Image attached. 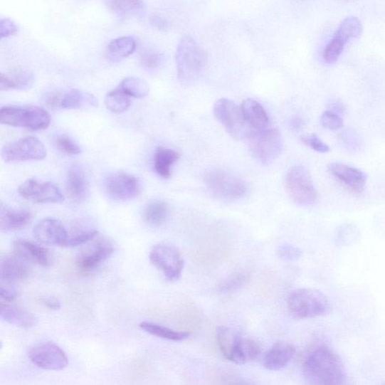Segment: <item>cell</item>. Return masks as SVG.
I'll use <instances>...</instances> for the list:
<instances>
[{
    "instance_id": "obj_1",
    "label": "cell",
    "mask_w": 385,
    "mask_h": 385,
    "mask_svg": "<svg viewBox=\"0 0 385 385\" xmlns=\"http://www.w3.org/2000/svg\"><path fill=\"white\" fill-rule=\"evenodd\" d=\"M305 382L317 385H337L347 381V369L340 358L326 345L315 348L302 364Z\"/></svg>"
},
{
    "instance_id": "obj_2",
    "label": "cell",
    "mask_w": 385,
    "mask_h": 385,
    "mask_svg": "<svg viewBox=\"0 0 385 385\" xmlns=\"http://www.w3.org/2000/svg\"><path fill=\"white\" fill-rule=\"evenodd\" d=\"M176 61L179 80L188 85L195 83L204 72L208 56L192 36L185 35L177 47Z\"/></svg>"
},
{
    "instance_id": "obj_3",
    "label": "cell",
    "mask_w": 385,
    "mask_h": 385,
    "mask_svg": "<svg viewBox=\"0 0 385 385\" xmlns=\"http://www.w3.org/2000/svg\"><path fill=\"white\" fill-rule=\"evenodd\" d=\"M289 314L296 320H307L326 315L330 308L327 297L322 291L300 288L291 292L287 301Z\"/></svg>"
},
{
    "instance_id": "obj_4",
    "label": "cell",
    "mask_w": 385,
    "mask_h": 385,
    "mask_svg": "<svg viewBox=\"0 0 385 385\" xmlns=\"http://www.w3.org/2000/svg\"><path fill=\"white\" fill-rule=\"evenodd\" d=\"M0 122L11 127L38 131L50 126L51 117L44 108L39 106L7 105L0 110Z\"/></svg>"
},
{
    "instance_id": "obj_5",
    "label": "cell",
    "mask_w": 385,
    "mask_h": 385,
    "mask_svg": "<svg viewBox=\"0 0 385 385\" xmlns=\"http://www.w3.org/2000/svg\"><path fill=\"white\" fill-rule=\"evenodd\" d=\"M214 114L218 122L234 140L241 141L251 135V127L241 108H238L233 101L227 98L218 100L214 105Z\"/></svg>"
},
{
    "instance_id": "obj_6",
    "label": "cell",
    "mask_w": 385,
    "mask_h": 385,
    "mask_svg": "<svg viewBox=\"0 0 385 385\" xmlns=\"http://www.w3.org/2000/svg\"><path fill=\"white\" fill-rule=\"evenodd\" d=\"M285 189L291 200L302 206L313 205L317 198L309 170L302 166L291 167L287 172Z\"/></svg>"
},
{
    "instance_id": "obj_7",
    "label": "cell",
    "mask_w": 385,
    "mask_h": 385,
    "mask_svg": "<svg viewBox=\"0 0 385 385\" xmlns=\"http://www.w3.org/2000/svg\"><path fill=\"white\" fill-rule=\"evenodd\" d=\"M206 183L212 194L221 201L238 200L247 191V185L241 178L221 169L209 172L206 176Z\"/></svg>"
},
{
    "instance_id": "obj_8",
    "label": "cell",
    "mask_w": 385,
    "mask_h": 385,
    "mask_svg": "<svg viewBox=\"0 0 385 385\" xmlns=\"http://www.w3.org/2000/svg\"><path fill=\"white\" fill-rule=\"evenodd\" d=\"M248 139L252 152L264 165L273 164L283 152V139L277 129L252 132Z\"/></svg>"
},
{
    "instance_id": "obj_9",
    "label": "cell",
    "mask_w": 385,
    "mask_h": 385,
    "mask_svg": "<svg viewBox=\"0 0 385 385\" xmlns=\"http://www.w3.org/2000/svg\"><path fill=\"white\" fill-rule=\"evenodd\" d=\"M149 260L160 270L167 280L176 282L182 275L184 261L177 247L170 243H161L150 251Z\"/></svg>"
},
{
    "instance_id": "obj_10",
    "label": "cell",
    "mask_w": 385,
    "mask_h": 385,
    "mask_svg": "<svg viewBox=\"0 0 385 385\" xmlns=\"http://www.w3.org/2000/svg\"><path fill=\"white\" fill-rule=\"evenodd\" d=\"M363 31L362 23L355 17L344 19L338 26L333 38L325 46L322 57L327 64L337 63L341 57L347 45L352 39L361 36Z\"/></svg>"
},
{
    "instance_id": "obj_11",
    "label": "cell",
    "mask_w": 385,
    "mask_h": 385,
    "mask_svg": "<svg viewBox=\"0 0 385 385\" xmlns=\"http://www.w3.org/2000/svg\"><path fill=\"white\" fill-rule=\"evenodd\" d=\"M47 150L43 142L37 137H28L7 143L2 149L6 163L43 160Z\"/></svg>"
},
{
    "instance_id": "obj_12",
    "label": "cell",
    "mask_w": 385,
    "mask_h": 385,
    "mask_svg": "<svg viewBox=\"0 0 385 385\" xmlns=\"http://www.w3.org/2000/svg\"><path fill=\"white\" fill-rule=\"evenodd\" d=\"M96 238L90 246L85 248L76 257V268L84 274L97 270L114 253V246L107 238H97L95 241Z\"/></svg>"
},
{
    "instance_id": "obj_13",
    "label": "cell",
    "mask_w": 385,
    "mask_h": 385,
    "mask_svg": "<svg viewBox=\"0 0 385 385\" xmlns=\"http://www.w3.org/2000/svg\"><path fill=\"white\" fill-rule=\"evenodd\" d=\"M28 357L33 364L46 370L58 371L69 364L68 355L53 342L35 344L30 349Z\"/></svg>"
},
{
    "instance_id": "obj_14",
    "label": "cell",
    "mask_w": 385,
    "mask_h": 385,
    "mask_svg": "<svg viewBox=\"0 0 385 385\" xmlns=\"http://www.w3.org/2000/svg\"><path fill=\"white\" fill-rule=\"evenodd\" d=\"M18 192L26 201L36 204H61L65 200L56 184L34 179L22 183Z\"/></svg>"
},
{
    "instance_id": "obj_15",
    "label": "cell",
    "mask_w": 385,
    "mask_h": 385,
    "mask_svg": "<svg viewBox=\"0 0 385 385\" xmlns=\"http://www.w3.org/2000/svg\"><path fill=\"white\" fill-rule=\"evenodd\" d=\"M105 191L113 201H128L140 194L142 187L137 177L120 172L106 180Z\"/></svg>"
},
{
    "instance_id": "obj_16",
    "label": "cell",
    "mask_w": 385,
    "mask_h": 385,
    "mask_svg": "<svg viewBox=\"0 0 385 385\" xmlns=\"http://www.w3.org/2000/svg\"><path fill=\"white\" fill-rule=\"evenodd\" d=\"M36 240L46 246L65 247L68 232L61 221L53 218H46L36 224L33 229Z\"/></svg>"
},
{
    "instance_id": "obj_17",
    "label": "cell",
    "mask_w": 385,
    "mask_h": 385,
    "mask_svg": "<svg viewBox=\"0 0 385 385\" xmlns=\"http://www.w3.org/2000/svg\"><path fill=\"white\" fill-rule=\"evenodd\" d=\"M328 170L352 192L362 194L365 190L366 176L360 169L347 164L332 163Z\"/></svg>"
},
{
    "instance_id": "obj_18",
    "label": "cell",
    "mask_w": 385,
    "mask_h": 385,
    "mask_svg": "<svg viewBox=\"0 0 385 385\" xmlns=\"http://www.w3.org/2000/svg\"><path fill=\"white\" fill-rule=\"evenodd\" d=\"M14 254L28 263H33L47 268L51 264L50 252L46 248L35 243L18 238L13 243Z\"/></svg>"
},
{
    "instance_id": "obj_19",
    "label": "cell",
    "mask_w": 385,
    "mask_h": 385,
    "mask_svg": "<svg viewBox=\"0 0 385 385\" xmlns=\"http://www.w3.org/2000/svg\"><path fill=\"white\" fill-rule=\"evenodd\" d=\"M296 354L293 344L287 342H277L265 354L263 366L270 371L280 370L286 366Z\"/></svg>"
},
{
    "instance_id": "obj_20",
    "label": "cell",
    "mask_w": 385,
    "mask_h": 385,
    "mask_svg": "<svg viewBox=\"0 0 385 385\" xmlns=\"http://www.w3.org/2000/svg\"><path fill=\"white\" fill-rule=\"evenodd\" d=\"M68 238L65 247H75L90 242L99 234L96 226L89 219H78L68 228Z\"/></svg>"
},
{
    "instance_id": "obj_21",
    "label": "cell",
    "mask_w": 385,
    "mask_h": 385,
    "mask_svg": "<svg viewBox=\"0 0 385 385\" xmlns=\"http://www.w3.org/2000/svg\"><path fill=\"white\" fill-rule=\"evenodd\" d=\"M28 262L16 254L4 258L0 265L2 281L8 283L24 280L30 275Z\"/></svg>"
},
{
    "instance_id": "obj_22",
    "label": "cell",
    "mask_w": 385,
    "mask_h": 385,
    "mask_svg": "<svg viewBox=\"0 0 385 385\" xmlns=\"http://www.w3.org/2000/svg\"><path fill=\"white\" fill-rule=\"evenodd\" d=\"M33 220L31 212L23 209H10L1 204L0 207V228L6 232L25 228Z\"/></svg>"
},
{
    "instance_id": "obj_23",
    "label": "cell",
    "mask_w": 385,
    "mask_h": 385,
    "mask_svg": "<svg viewBox=\"0 0 385 385\" xmlns=\"http://www.w3.org/2000/svg\"><path fill=\"white\" fill-rule=\"evenodd\" d=\"M35 83V77L32 72L26 70H15L0 75V90L6 91L16 90L26 91L31 89Z\"/></svg>"
},
{
    "instance_id": "obj_24",
    "label": "cell",
    "mask_w": 385,
    "mask_h": 385,
    "mask_svg": "<svg viewBox=\"0 0 385 385\" xmlns=\"http://www.w3.org/2000/svg\"><path fill=\"white\" fill-rule=\"evenodd\" d=\"M241 110L250 127L260 130L267 129L269 126V115L259 102L247 99L243 102Z\"/></svg>"
},
{
    "instance_id": "obj_25",
    "label": "cell",
    "mask_w": 385,
    "mask_h": 385,
    "mask_svg": "<svg viewBox=\"0 0 385 385\" xmlns=\"http://www.w3.org/2000/svg\"><path fill=\"white\" fill-rule=\"evenodd\" d=\"M0 316L4 322L21 328H31L37 324V318L31 312L4 301Z\"/></svg>"
},
{
    "instance_id": "obj_26",
    "label": "cell",
    "mask_w": 385,
    "mask_h": 385,
    "mask_svg": "<svg viewBox=\"0 0 385 385\" xmlns=\"http://www.w3.org/2000/svg\"><path fill=\"white\" fill-rule=\"evenodd\" d=\"M216 338L218 348L223 356L226 359L233 362L241 336L228 327L221 326L217 328Z\"/></svg>"
},
{
    "instance_id": "obj_27",
    "label": "cell",
    "mask_w": 385,
    "mask_h": 385,
    "mask_svg": "<svg viewBox=\"0 0 385 385\" xmlns=\"http://www.w3.org/2000/svg\"><path fill=\"white\" fill-rule=\"evenodd\" d=\"M68 189L73 200L77 203L85 201L88 192L86 175L81 167L73 166L68 172Z\"/></svg>"
},
{
    "instance_id": "obj_28",
    "label": "cell",
    "mask_w": 385,
    "mask_h": 385,
    "mask_svg": "<svg viewBox=\"0 0 385 385\" xmlns=\"http://www.w3.org/2000/svg\"><path fill=\"white\" fill-rule=\"evenodd\" d=\"M97 103V99L94 95L80 90L73 89L61 98L60 107L64 110H75L96 107Z\"/></svg>"
},
{
    "instance_id": "obj_29",
    "label": "cell",
    "mask_w": 385,
    "mask_h": 385,
    "mask_svg": "<svg viewBox=\"0 0 385 385\" xmlns=\"http://www.w3.org/2000/svg\"><path fill=\"white\" fill-rule=\"evenodd\" d=\"M137 48L134 38L124 36L114 39L106 48V57L112 62H120L130 56Z\"/></svg>"
},
{
    "instance_id": "obj_30",
    "label": "cell",
    "mask_w": 385,
    "mask_h": 385,
    "mask_svg": "<svg viewBox=\"0 0 385 385\" xmlns=\"http://www.w3.org/2000/svg\"><path fill=\"white\" fill-rule=\"evenodd\" d=\"M179 159L177 151L165 147H157L154 155V169L156 174L164 179L171 176V169Z\"/></svg>"
},
{
    "instance_id": "obj_31",
    "label": "cell",
    "mask_w": 385,
    "mask_h": 385,
    "mask_svg": "<svg viewBox=\"0 0 385 385\" xmlns=\"http://www.w3.org/2000/svg\"><path fill=\"white\" fill-rule=\"evenodd\" d=\"M139 327L146 333L170 341L181 342L187 339L191 335L189 332L176 331L150 322H143L139 325Z\"/></svg>"
},
{
    "instance_id": "obj_32",
    "label": "cell",
    "mask_w": 385,
    "mask_h": 385,
    "mask_svg": "<svg viewBox=\"0 0 385 385\" xmlns=\"http://www.w3.org/2000/svg\"><path fill=\"white\" fill-rule=\"evenodd\" d=\"M169 207L164 201H154L145 206L143 218L146 223L152 227H159L167 219Z\"/></svg>"
},
{
    "instance_id": "obj_33",
    "label": "cell",
    "mask_w": 385,
    "mask_h": 385,
    "mask_svg": "<svg viewBox=\"0 0 385 385\" xmlns=\"http://www.w3.org/2000/svg\"><path fill=\"white\" fill-rule=\"evenodd\" d=\"M120 88L130 97L142 99L149 95L150 87L143 79L137 77H127L123 79Z\"/></svg>"
},
{
    "instance_id": "obj_34",
    "label": "cell",
    "mask_w": 385,
    "mask_h": 385,
    "mask_svg": "<svg viewBox=\"0 0 385 385\" xmlns=\"http://www.w3.org/2000/svg\"><path fill=\"white\" fill-rule=\"evenodd\" d=\"M104 102L110 111L121 114L128 110L131 104L130 97L120 88H116L105 96Z\"/></svg>"
},
{
    "instance_id": "obj_35",
    "label": "cell",
    "mask_w": 385,
    "mask_h": 385,
    "mask_svg": "<svg viewBox=\"0 0 385 385\" xmlns=\"http://www.w3.org/2000/svg\"><path fill=\"white\" fill-rule=\"evenodd\" d=\"M165 57L161 51L149 49L143 51L140 56V63L146 70L154 71L162 68Z\"/></svg>"
},
{
    "instance_id": "obj_36",
    "label": "cell",
    "mask_w": 385,
    "mask_h": 385,
    "mask_svg": "<svg viewBox=\"0 0 385 385\" xmlns=\"http://www.w3.org/2000/svg\"><path fill=\"white\" fill-rule=\"evenodd\" d=\"M109 8L117 14L127 15L143 8L142 0H107Z\"/></svg>"
},
{
    "instance_id": "obj_37",
    "label": "cell",
    "mask_w": 385,
    "mask_h": 385,
    "mask_svg": "<svg viewBox=\"0 0 385 385\" xmlns=\"http://www.w3.org/2000/svg\"><path fill=\"white\" fill-rule=\"evenodd\" d=\"M248 281V275L246 273H238L223 282L219 287L222 294H231L241 288Z\"/></svg>"
},
{
    "instance_id": "obj_38",
    "label": "cell",
    "mask_w": 385,
    "mask_h": 385,
    "mask_svg": "<svg viewBox=\"0 0 385 385\" xmlns=\"http://www.w3.org/2000/svg\"><path fill=\"white\" fill-rule=\"evenodd\" d=\"M56 143L58 149L65 154L75 156L82 153V149L79 147V145L68 135H60L57 136Z\"/></svg>"
},
{
    "instance_id": "obj_39",
    "label": "cell",
    "mask_w": 385,
    "mask_h": 385,
    "mask_svg": "<svg viewBox=\"0 0 385 385\" xmlns=\"http://www.w3.org/2000/svg\"><path fill=\"white\" fill-rule=\"evenodd\" d=\"M321 124L329 130H337L343 127V119L339 113L327 110L321 116Z\"/></svg>"
},
{
    "instance_id": "obj_40",
    "label": "cell",
    "mask_w": 385,
    "mask_h": 385,
    "mask_svg": "<svg viewBox=\"0 0 385 385\" xmlns=\"http://www.w3.org/2000/svg\"><path fill=\"white\" fill-rule=\"evenodd\" d=\"M300 141L301 144L317 152L327 153L329 152V146L315 135H304L300 137Z\"/></svg>"
},
{
    "instance_id": "obj_41",
    "label": "cell",
    "mask_w": 385,
    "mask_h": 385,
    "mask_svg": "<svg viewBox=\"0 0 385 385\" xmlns=\"http://www.w3.org/2000/svg\"><path fill=\"white\" fill-rule=\"evenodd\" d=\"M276 254L284 261H295L301 258L302 250L297 246L287 244L278 247Z\"/></svg>"
},
{
    "instance_id": "obj_42",
    "label": "cell",
    "mask_w": 385,
    "mask_h": 385,
    "mask_svg": "<svg viewBox=\"0 0 385 385\" xmlns=\"http://www.w3.org/2000/svg\"><path fill=\"white\" fill-rule=\"evenodd\" d=\"M242 351L246 363L258 359L260 354L259 345L255 341L243 337L242 339Z\"/></svg>"
},
{
    "instance_id": "obj_43",
    "label": "cell",
    "mask_w": 385,
    "mask_h": 385,
    "mask_svg": "<svg viewBox=\"0 0 385 385\" xmlns=\"http://www.w3.org/2000/svg\"><path fill=\"white\" fill-rule=\"evenodd\" d=\"M1 39L16 35L19 31L16 23L10 19H3L0 22Z\"/></svg>"
},
{
    "instance_id": "obj_44",
    "label": "cell",
    "mask_w": 385,
    "mask_h": 385,
    "mask_svg": "<svg viewBox=\"0 0 385 385\" xmlns=\"http://www.w3.org/2000/svg\"><path fill=\"white\" fill-rule=\"evenodd\" d=\"M150 23L157 31H167L170 28V22L160 16H154L150 18Z\"/></svg>"
},
{
    "instance_id": "obj_45",
    "label": "cell",
    "mask_w": 385,
    "mask_h": 385,
    "mask_svg": "<svg viewBox=\"0 0 385 385\" xmlns=\"http://www.w3.org/2000/svg\"><path fill=\"white\" fill-rule=\"evenodd\" d=\"M18 295V291L14 288L4 285L0 288V297H1L2 301L4 302H11L14 301Z\"/></svg>"
},
{
    "instance_id": "obj_46",
    "label": "cell",
    "mask_w": 385,
    "mask_h": 385,
    "mask_svg": "<svg viewBox=\"0 0 385 385\" xmlns=\"http://www.w3.org/2000/svg\"><path fill=\"white\" fill-rule=\"evenodd\" d=\"M41 302L51 310L57 311L60 310L62 307L60 300L55 297H44L41 298Z\"/></svg>"
},
{
    "instance_id": "obj_47",
    "label": "cell",
    "mask_w": 385,
    "mask_h": 385,
    "mask_svg": "<svg viewBox=\"0 0 385 385\" xmlns=\"http://www.w3.org/2000/svg\"><path fill=\"white\" fill-rule=\"evenodd\" d=\"M304 126L303 119L300 116H294L290 120V127L295 131H300Z\"/></svg>"
},
{
    "instance_id": "obj_48",
    "label": "cell",
    "mask_w": 385,
    "mask_h": 385,
    "mask_svg": "<svg viewBox=\"0 0 385 385\" xmlns=\"http://www.w3.org/2000/svg\"><path fill=\"white\" fill-rule=\"evenodd\" d=\"M60 101L61 99L56 95H52L47 100L48 104L51 106V107H57V106H60Z\"/></svg>"
},
{
    "instance_id": "obj_49",
    "label": "cell",
    "mask_w": 385,
    "mask_h": 385,
    "mask_svg": "<svg viewBox=\"0 0 385 385\" xmlns=\"http://www.w3.org/2000/svg\"><path fill=\"white\" fill-rule=\"evenodd\" d=\"M331 107H332V111H334V112H336L337 113H340V112H342L344 109H343V105L339 102H334L333 104H332L331 105Z\"/></svg>"
}]
</instances>
